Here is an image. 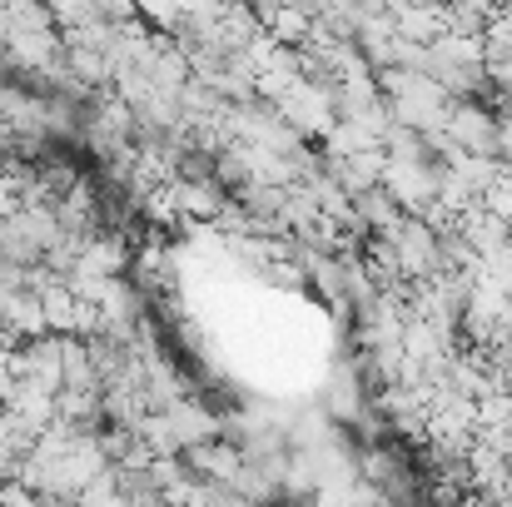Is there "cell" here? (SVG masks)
<instances>
[{
    "label": "cell",
    "mask_w": 512,
    "mask_h": 507,
    "mask_svg": "<svg viewBox=\"0 0 512 507\" xmlns=\"http://www.w3.org/2000/svg\"><path fill=\"white\" fill-rule=\"evenodd\" d=\"M130 259H135V249H130L120 234H90V239L80 244V259H75V269H90V274L120 279V274L130 269Z\"/></svg>",
    "instance_id": "7a4b0ae2"
},
{
    "label": "cell",
    "mask_w": 512,
    "mask_h": 507,
    "mask_svg": "<svg viewBox=\"0 0 512 507\" xmlns=\"http://www.w3.org/2000/svg\"><path fill=\"white\" fill-rule=\"evenodd\" d=\"M448 135H453L468 155H493V150H498V115L483 110L478 100H453Z\"/></svg>",
    "instance_id": "6da1fadb"
}]
</instances>
